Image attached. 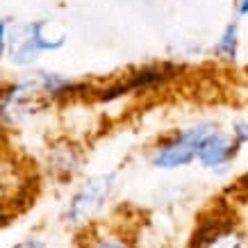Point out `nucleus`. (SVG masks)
Segmentation results:
<instances>
[{
    "instance_id": "f257e3e1",
    "label": "nucleus",
    "mask_w": 248,
    "mask_h": 248,
    "mask_svg": "<svg viewBox=\"0 0 248 248\" xmlns=\"http://www.w3.org/2000/svg\"><path fill=\"white\" fill-rule=\"evenodd\" d=\"M189 248H248V230L226 207H218L198 221Z\"/></svg>"
},
{
    "instance_id": "f03ea898",
    "label": "nucleus",
    "mask_w": 248,
    "mask_h": 248,
    "mask_svg": "<svg viewBox=\"0 0 248 248\" xmlns=\"http://www.w3.org/2000/svg\"><path fill=\"white\" fill-rule=\"evenodd\" d=\"M210 135H212V130L205 123L194 125V128L175 135L173 139L162 143L157 151H155L153 166H157V169H178V166H185L189 162H194L198 157V151H201L203 141Z\"/></svg>"
},
{
    "instance_id": "7ed1b4c3",
    "label": "nucleus",
    "mask_w": 248,
    "mask_h": 248,
    "mask_svg": "<svg viewBox=\"0 0 248 248\" xmlns=\"http://www.w3.org/2000/svg\"><path fill=\"white\" fill-rule=\"evenodd\" d=\"M114 189V173L107 175H98L84 182L82 187L76 191V196L68 201L66 218L71 223H82L84 218H89L93 212L105 203Z\"/></svg>"
},
{
    "instance_id": "20e7f679",
    "label": "nucleus",
    "mask_w": 248,
    "mask_h": 248,
    "mask_svg": "<svg viewBox=\"0 0 248 248\" xmlns=\"http://www.w3.org/2000/svg\"><path fill=\"white\" fill-rule=\"evenodd\" d=\"M237 148H239V143L232 141L228 135H223V132H212L203 141L201 151H198V162H201L205 169H218V166L228 164V162L237 155Z\"/></svg>"
},
{
    "instance_id": "39448f33",
    "label": "nucleus",
    "mask_w": 248,
    "mask_h": 248,
    "mask_svg": "<svg viewBox=\"0 0 248 248\" xmlns=\"http://www.w3.org/2000/svg\"><path fill=\"white\" fill-rule=\"evenodd\" d=\"M237 37H239V34H237V23H228V28L223 30L221 39H218L214 53L228 62H234L237 60V50H239V39Z\"/></svg>"
},
{
    "instance_id": "423d86ee",
    "label": "nucleus",
    "mask_w": 248,
    "mask_h": 248,
    "mask_svg": "<svg viewBox=\"0 0 248 248\" xmlns=\"http://www.w3.org/2000/svg\"><path fill=\"white\" fill-rule=\"evenodd\" d=\"M84 248H128L123 239H116V237H96V239H89L84 244Z\"/></svg>"
},
{
    "instance_id": "0eeeda50",
    "label": "nucleus",
    "mask_w": 248,
    "mask_h": 248,
    "mask_svg": "<svg viewBox=\"0 0 248 248\" xmlns=\"http://www.w3.org/2000/svg\"><path fill=\"white\" fill-rule=\"evenodd\" d=\"M232 135H234V141L239 143V146L241 143H248V123H244V121L237 123L232 130Z\"/></svg>"
},
{
    "instance_id": "6e6552de",
    "label": "nucleus",
    "mask_w": 248,
    "mask_h": 248,
    "mask_svg": "<svg viewBox=\"0 0 248 248\" xmlns=\"http://www.w3.org/2000/svg\"><path fill=\"white\" fill-rule=\"evenodd\" d=\"M14 248H44V246H41L37 239H28V241H21V244H16Z\"/></svg>"
},
{
    "instance_id": "1a4fd4ad",
    "label": "nucleus",
    "mask_w": 248,
    "mask_h": 248,
    "mask_svg": "<svg viewBox=\"0 0 248 248\" xmlns=\"http://www.w3.org/2000/svg\"><path fill=\"white\" fill-rule=\"evenodd\" d=\"M239 14L241 16L248 14V0H239Z\"/></svg>"
}]
</instances>
